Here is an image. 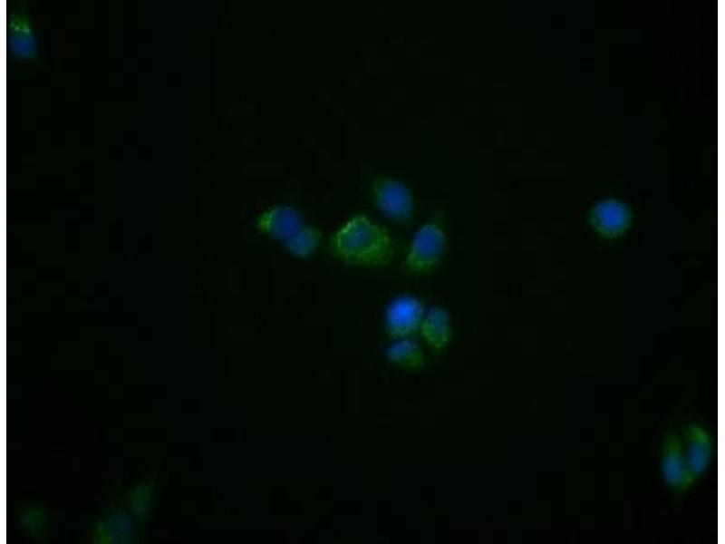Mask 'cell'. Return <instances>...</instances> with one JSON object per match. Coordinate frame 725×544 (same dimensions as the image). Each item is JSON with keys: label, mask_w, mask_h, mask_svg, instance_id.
Segmentation results:
<instances>
[{"label": "cell", "mask_w": 725, "mask_h": 544, "mask_svg": "<svg viewBox=\"0 0 725 544\" xmlns=\"http://www.w3.org/2000/svg\"><path fill=\"white\" fill-rule=\"evenodd\" d=\"M385 355L392 364L408 370L420 369L425 363L424 352L412 336L395 339Z\"/></svg>", "instance_id": "10"}, {"label": "cell", "mask_w": 725, "mask_h": 544, "mask_svg": "<svg viewBox=\"0 0 725 544\" xmlns=\"http://www.w3.org/2000/svg\"><path fill=\"white\" fill-rule=\"evenodd\" d=\"M448 235L442 216H434L414 233L401 263L402 270L411 276L431 272L447 251Z\"/></svg>", "instance_id": "2"}, {"label": "cell", "mask_w": 725, "mask_h": 544, "mask_svg": "<svg viewBox=\"0 0 725 544\" xmlns=\"http://www.w3.org/2000/svg\"><path fill=\"white\" fill-rule=\"evenodd\" d=\"M684 452L695 480L709 468L712 456V440L706 429L697 423H689L683 431Z\"/></svg>", "instance_id": "7"}, {"label": "cell", "mask_w": 725, "mask_h": 544, "mask_svg": "<svg viewBox=\"0 0 725 544\" xmlns=\"http://www.w3.org/2000/svg\"><path fill=\"white\" fill-rule=\"evenodd\" d=\"M419 332L428 345L440 352L450 343L452 336L451 317L449 311L441 306L426 309Z\"/></svg>", "instance_id": "8"}, {"label": "cell", "mask_w": 725, "mask_h": 544, "mask_svg": "<svg viewBox=\"0 0 725 544\" xmlns=\"http://www.w3.org/2000/svg\"><path fill=\"white\" fill-rule=\"evenodd\" d=\"M373 199L378 209L391 220L409 223L414 212V199L410 189L394 179L377 180L373 186Z\"/></svg>", "instance_id": "5"}, {"label": "cell", "mask_w": 725, "mask_h": 544, "mask_svg": "<svg viewBox=\"0 0 725 544\" xmlns=\"http://www.w3.org/2000/svg\"><path fill=\"white\" fill-rule=\"evenodd\" d=\"M321 237L318 228L304 224L283 244L292 255L297 257H308L318 248Z\"/></svg>", "instance_id": "11"}, {"label": "cell", "mask_w": 725, "mask_h": 544, "mask_svg": "<svg viewBox=\"0 0 725 544\" xmlns=\"http://www.w3.org/2000/svg\"><path fill=\"white\" fill-rule=\"evenodd\" d=\"M426 309L423 301L413 295L403 294L393 297L384 313L387 334L393 340L412 336L419 332Z\"/></svg>", "instance_id": "4"}, {"label": "cell", "mask_w": 725, "mask_h": 544, "mask_svg": "<svg viewBox=\"0 0 725 544\" xmlns=\"http://www.w3.org/2000/svg\"><path fill=\"white\" fill-rule=\"evenodd\" d=\"M661 473L666 486L676 493L688 491L696 481L690 471L683 443L672 427L662 436Z\"/></svg>", "instance_id": "3"}, {"label": "cell", "mask_w": 725, "mask_h": 544, "mask_svg": "<svg viewBox=\"0 0 725 544\" xmlns=\"http://www.w3.org/2000/svg\"><path fill=\"white\" fill-rule=\"evenodd\" d=\"M264 235L282 243L304 225L302 214L288 205H277L264 211L256 221Z\"/></svg>", "instance_id": "6"}, {"label": "cell", "mask_w": 725, "mask_h": 544, "mask_svg": "<svg viewBox=\"0 0 725 544\" xmlns=\"http://www.w3.org/2000/svg\"><path fill=\"white\" fill-rule=\"evenodd\" d=\"M9 49L15 58L31 59L35 54V40L28 17L23 9L10 15L8 27Z\"/></svg>", "instance_id": "9"}, {"label": "cell", "mask_w": 725, "mask_h": 544, "mask_svg": "<svg viewBox=\"0 0 725 544\" xmlns=\"http://www.w3.org/2000/svg\"><path fill=\"white\" fill-rule=\"evenodd\" d=\"M330 248L333 255L344 263L379 268L392 260L396 242L385 227L363 214H357L334 233Z\"/></svg>", "instance_id": "1"}, {"label": "cell", "mask_w": 725, "mask_h": 544, "mask_svg": "<svg viewBox=\"0 0 725 544\" xmlns=\"http://www.w3.org/2000/svg\"><path fill=\"white\" fill-rule=\"evenodd\" d=\"M623 208L615 202H605L597 208V221L607 229L617 228L624 220Z\"/></svg>", "instance_id": "12"}]
</instances>
